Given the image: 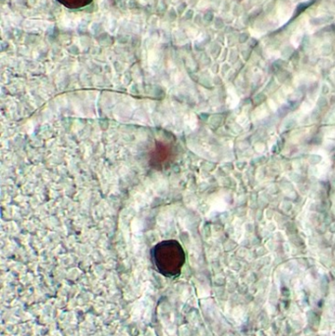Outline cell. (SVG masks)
Segmentation results:
<instances>
[{
	"label": "cell",
	"instance_id": "obj_1",
	"mask_svg": "<svg viewBox=\"0 0 335 336\" xmlns=\"http://www.w3.org/2000/svg\"><path fill=\"white\" fill-rule=\"evenodd\" d=\"M150 259L155 270L164 277L175 278L182 272L186 254L177 240H164L150 250Z\"/></svg>",
	"mask_w": 335,
	"mask_h": 336
},
{
	"label": "cell",
	"instance_id": "obj_2",
	"mask_svg": "<svg viewBox=\"0 0 335 336\" xmlns=\"http://www.w3.org/2000/svg\"><path fill=\"white\" fill-rule=\"evenodd\" d=\"M179 154L178 145L172 137H162L154 141L148 152V165L157 171L170 168Z\"/></svg>",
	"mask_w": 335,
	"mask_h": 336
},
{
	"label": "cell",
	"instance_id": "obj_3",
	"mask_svg": "<svg viewBox=\"0 0 335 336\" xmlns=\"http://www.w3.org/2000/svg\"><path fill=\"white\" fill-rule=\"evenodd\" d=\"M90 0H61V3L64 5L72 7V8H77V7H82L90 3Z\"/></svg>",
	"mask_w": 335,
	"mask_h": 336
}]
</instances>
